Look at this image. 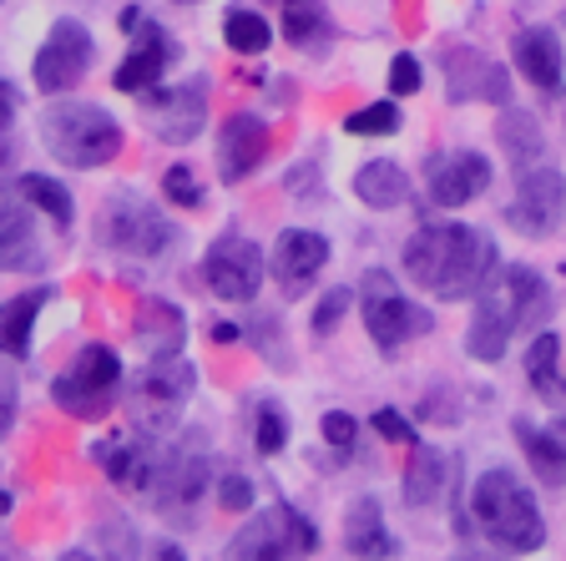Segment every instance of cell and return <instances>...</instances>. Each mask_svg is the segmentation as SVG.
<instances>
[{"mask_svg": "<svg viewBox=\"0 0 566 561\" xmlns=\"http://www.w3.org/2000/svg\"><path fill=\"white\" fill-rule=\"evenodd\" d=\"M405 273L436 299H475L501 263L495 243L471 222H424L405 243Z\"/></svg>", "mask_w": 566, "mask_h": 561, "instance_id": "1", "label": "cell"}, {"mask_svg": "<svg viewBox=\"0 0 566 561\" xmlns=\"http://www.w3.org/2000/svg\"><path fill=\"white\" fill-rule=\"evenodd\" d=\"M471 521H475V531H485L501 551H536L546 541L542 506H536V496H531L511 470H485V476L475 480Z\"/></svg>", "mask_w": 566, "mask_h": 561, "instance_id": "2", "label": "cell"}, {"mask_svg": "<svg viewBox=\"0 0 566 561\" xmlns=\"http://www.w3.org/2000/svg\"><path fill=\"white\" fill-rule=\"evenodd\" d=\"M41 142L61 167H106L122 153V122L92 102H56L41 117Z\"/></svg>", "mask_w": 566, "mask_h": 561, "instance_id": "3", "label": "cell"}, {"mask_svg": "<svg viewBox=\"0 0 566 561\" xmlns=\"http://www.w3.org/2000/svg\"><path fill=\"white\" fill-rule=\"evenodd\" d=\"M359 304H365L369 340H375L385 354H395L400 344H410V340H420V334L436 329V314L420 309V304H410V299L395 289V279H389L385 269L365 273V283H359Z\"/></svg>", "mask_w": 566, "mask_h": 561, "instance_id": "4", "label": "cell"}, {"mask_svg": "<svg viewBox=\"0 0 566 561\" xmlns=\"http://www.w3.org/2000/svg\"><path fill=\"white\" fill-rule=\"evenodd\" d=\"M117 385H122L117 350H112V344H86V350L76 354V364L51 385V399H56L66 415H76V420H102L106 409H112Z\"/></svg>", "mask_w": 566, "mask_h": 561, "instance_id": "5", "label": "cell"}, {"mask_svg": "<svg viewBox=\"0 0 566 561\" xmlns=\"http://www.w3.org/2000/svg\"><path fill=\"white\" fill-rule=\"evenodd\" d=\"M318 551V531L304 511L294 506H269L263 516H253L243 531L233 537L228 557H243V561H279V557H308Z\"/></svg>", "mask_w": 566, "mask_h": 561, "instance_id": "6", "label": "cell"}, {"mask_svg": "<svg viewBox=\"0 0 566 561\" xmlns=\"http://www.w3.org/2000/svg\"><path fill=\"white\" fill-rule=\"evenodd\" d=\"M172 233H177L172 222H167L157 208H147L142 198H132V193L112 198V208L96 218V238L127 258H157L167 243H172Z\"/></svg>", "mask_w": 566, "mask_h": 561, "instance_id": "7", "label": "cell"}, {"mask_svg": "<svg viewBox=\"0 0 566 561\" xmlns=\"http://www.w3.org/2000/svg\"><path fill=\"white\" fill-rule=\"evenodd\" d=\"M92 31H86L82 21H56L51 25V35H46V46L35 51V66H31V76H35V92H46V96H61V92H71V86L86 76V66H92Z\"/></svg>", "mask_w": 566, "mask_h": 561, "instance_id": "8", "label": "cell"}, {"mask_svg": "<svg viewBox=\"0 0 566 561\" xmlns=\"http://www.w3.org/2000/svg\"><path fill=\"white\" fill-rule=\"evenodd\" d=\"M562 218H566V173L542 163L526 167L516 187V202L506 208V222L526 238H546L562 228Z\"/></svg>", "mask_w": 566, "mask_h": 561, "instance_id": "9", "label": "cell"}, {"mask_svg": "<svg viewBox=\"0 0 566 561\" xmlns=\"http://www.w3.org/2000/svg\"><path fill=\"white\" fill-rule=\"evenodd\" d=\"M202 279L218 299H233V304H248L263 283V253L259 243H248L243 233H223L212 238L208 258H202Z\"/></svg>", "mask_w": 566, "mask_h": 561, "instance_id": "10", "label": "cell"}, {"mask_svg": "<svg viewBox=\"0 0 566 561\" xmlns=\"http://www.w3.org/2000/svg\"><path fill=\"white\" fill-rule=\"evenodd\" d=\"M192 385H198V370H192L188 360H177V354L153 360V370H142L137 395H132V405H137V425H147V430L172 425V409H182V399L192 395Z\"/></svg>", "mask_w": 566, "mask_h": 561, "instance_id": "11", "label": "cell"}, {"mask_svg": "<svg viewBox=\"0 0 566 561\" xmlns=\"http://www.w3.org/2000/svg\"><path fill=\"white\" fill-rule=\"evenodd\" d=\"M142 112L153 122L157 142H192L208 127V82H182L172 92H142Z\"/></svg>", "mask_w": 566, "mask_h": 561, "instance_id": "12", "label": "cell"}, {"mask_svg": "<svg viewBox=\"0 0 566 561\" xmlns=\"http://www.w3.org/2000/svg\"><path fill=\"white\" fill-rule=\"evenodd\" d=\"M424 187L440 208H465L471 198H481L491 187V157L475 153V147H455V153L430 157L424 167Z\"/></svg>", "mask_w": 566, "mask_h": 561, "instance_id": "13", "label": "cell"}, {"mask_svg": "<svg viewBox=\"0 0 566 561\" xmlns=\"http://www.w3.org/2000/svg\"><path fill=\"white\" fill-rule=\"evenodd\" d=\"M324 263H329V238L314 233V228H283L279 243H273L269 273L279 279V289L289 293V299H298V293L318 279Z\"/></svg>", "mask_w": 566, "mask_h": 561, "instance_id": "14", "label": "cell"}, {"mask_svg": "<svg viewBox=\"0 0 566 561\" xmlns=\"http://www.w3.org/2000/svg\"><path fill=\"white\" fill-rule=\"evenodd\" d=\"M446 76H450V102H495L511 106V76L501 61L475 56L471 46L465 51H446Z\"/></svg>", "mask_w": 566, "mask_h": 561, "instance_id": "15", "label": "cell"}, {"mask_svg": "<svg viewBox=\"0 0 566 561\" xmlns=\"http://www.w3.org/2000/svg\"><path fill=\"white\" fill-rule=\"evenodd\" d=\"M263 153H269V127H263V117L238 112V117H228L223 132H218V177H223V183H243V177L263 163Z\"/></svg>", "mask_w": 566, "mask_h": 561, "instance_id": "16", "label": "cell"}, {"mask_svg": "<svg viewBox=\"0 0 566 561\" xmlns=\"http://www.w3.org/2000/svg\"><path fill=\"white\" fill-rule=\"evenodd\" d=\"M516 314H511L506 304V289L501 283H485L481 293H475V319H471V334H465V350L475 354V360H501L511 344V334H516Z\"/></svg>", "mask_w": 566, "mask_h": 561, "instance_id": "17", "label": "cell"}, {"mask_svg": "<svg viewBox=\"0 0 566 561\" xmlns=\"http://www.w3.org/2000/svg\"><path fill=\"white\" fill-rule=\"evenodd\" d=\"M167 61H172V41H167V31H163V25H153V21H142L137 41H132L127 61L117 66V76H112V82H117V92L142 96V92H153V86L163 82Z\"/></svg>", "mask_w": 566, "mask_h": 561, "instance_id": "18", "label": "cell"}, {"mask_svg": "<svg viewBox=\"0 0 566 561\" xmlns=\"http://www.w3.org/2000/svg\"><path fill=\"white\" fill-rule=\"evenodd\" d=\"M0 269H41V248L31 238V202L21 187L0 183Z\"/></svg>", "mask_w": 566, "mask_h": 561, "instance_id": "19", "label": "cell"}, {"mask_svg": "<svg viewBox=\"0 0 566 561\" xmlns=\"http://www.w3.org/2000/svg\"><path fill=\"white\" fill-rule=\"evenodd\" d=\"M202 486H208V460L202 456H182V450H172V456L157 460L153 470V486H147V496H153V506H163V511H172V506H192L202 496Z\"/></svg>", "mask_w": 566, "mask_h": 561, "instance_id": "20", "label": "cell"}, {"mask_svg": "<svg viewBox=\"0 0 566 561\" xmlns=\"http://www.w3.org/2000/svg\"><path fill=\"white\" fill-rule=\"evenodd\" d=\"M92 460L106 470V476L117 480V486H132V491H147L153 486V470H157V450H147L142 440L132 435H106V440L92 445Z\"/></svg>", "mask_w": 566, "mask_h": 561, "instance_id": "21", "label": "cell"}, {"mask_svg": "<svg viewBox=\"0 0 566 561\" xmlns=\"http://www.w3.org/2000/svg\"><path fill=\"white\" fill-rule=\"evenodd\" d=\"M516 66L526 71V82L542 96H562V41L546 25H526L516 35Z\"/></svg>", "mask_w": 566, "mask_h": 561, "instance_id": "22", "label": "cell"}, {"mask_svg": "<svg viewBox=\"0 0 566 561\" xmlns=\"http://www.w3.org/2000/svg\"><path fill=\"white\" fill-rule=\"evenodd\" d=\"M182 334H188L182 309L163 304V299H142V304H137V344L153 354V360L182 354Z\"/></svg>", "mask_w": 566, "mask_h": 561, "instance_id": "23", "label": "cell"}, {"mask_svg": "<svg viewBox=\"0 0 566 561\" xmlns=\"http://www.w3.org/2000/svg\"><path fill=\"white\" fill-rule=\"evenodd\" d=\"M495 137H501V147H506V163H516L521 173H526V167H536V163L546 157V132H542V122L531 117V112H521V106H501Z\"/></svg>", "mask_w": 566, "mask_h": 561, "instance_id": "24", "label": "cell"}, {"mask_svg": "<svg viewBox=\"0 0 566 561\" xmlns=\"http://www.w3.org/2000/svg\"><path fill=\"white\" fill-rule=\"evenodd\" d=\"M446 476H450V456L436 445H410V466H405V501L410 506H436L446 496Z\"/></svg>", "mask_w": 566, "mask_h": 561, "instance_id": "25", "label": "cell"}, {"mask_svg": "<svg viewBox=\"0 0 566 561\" xmlns=\"http://www.w3.org/2000/svg\"><path fill=\"white\" fill-rule=\"evenodd\" d=\"M41 309H46V289H25L0 304V354H11V360L31 354V329Z\"/></svg>", "mask_w": 566, "mask_h": 561, "instance_id": "26", "label": "cell"}, {"mask_svg": "<svg viewBox=\"0 0 566 561\" xmlns=\"http://www.w3.org/2000/svg\"><path fill=\"white\" fill-rule=\"evenodd\" d=\"M495 283L506 289V304L511 314H516V324H542L546 309H552V299H546V279L536 269H526V263H511V269L495 273Z\"/></svg>", "mask_w": 566, "mask_h": 561, "instance_id": "27", "label": "cell"}, {"mask_svg": "<svg viewBox=\"0 0 566 561\" xmlns=\"http://www.w3.org/2000/svg\"><path fill=\"white\" fill-rule=\"evenodd\" d=\"M516 440H521V450H526V460H531V470H536L542 486H566V440L562 435L516 420Z\"/></svg>", "mask_w": 566, "mask_h": 561, "instance_id": "28", "label": "cell"}, {"mask_svg": "<svg viewBox=\"0 0 566 561\" xmlns=\"http://www.w3.org/2000/svg\"><path fill=\"white\" fill-rule=\"evenodd\" d=\"M354 193H359V202L389 212V208H400V202L410 198V177H405L400 163H365L359 173H354Z\"/></svg>", "mask_w": 566, "mask_h": 561, "instance_id": "29", "label": "cell"}, {"mask_svg": "<svg viewBox=\"0 0 566 561\" xmlns=\"http://www.w3.org/2000/svg\"><path fill=\"white\" fill-rule=\"evenodd\" d=\"M344 551H349V557H389V551H395V541L385 537V516H379L375 501L349 506V516H344Z\"/></svg>", "mask_w": 566, "mask_h": 561, "instance_id": "30", "label": "cell"}, {"mask_svg": "<svg viewBox=\"0 0 566 561\" xmlns=\"http://www.w3.org/2000/svg\"><path fill=\"white\" fill-rule=\"evenodd\" d=\"M21 198L31 202V208H41L46 218H56L61 228H71V193L56 183V177H41V173H21Z\"/></svg>", "mask_w": 566, "mask_h": 561, "instance_id": "31", "label": "cell"}, {"mask_svg": "<svg viewBox=\"0 0 566 561\" xmlns=\"http://www.w3.org/2000/svg\"><path fill=\"white\" fill-rule=\"evenodd\" d=\"M223 35H228V46H233L238 56H259V51H269V41H273L269 21H263L259 11H228Z\"/></svg>", "mask_w": 566, "mask_h": 561, "instance_id": "32", "label": "cell"}, {"mask_svg": "<svg viewBox=\"0 0 566 561\" xmlns=\"http://www.w3.org/2000/svg\"><path fill=\"white\" fill-rule=\"evenodd\" d=\"M556 354H562V340H556L552 329H542L526 350V380L536 395H552L556 389Z\"/></svg>", "mask_w": 566, "mask_h": 561, "instance_id": "33", "label": "cell"}, {"mask_svg": "<svg viewBox=\"0 0 566 561\" xmlns=\"http://www.w3.org/2000/svg\"><path fill=\"white\" fill-rule=\"evenodd\" d=\"M344 132H354V137H389V132H400V106H395V102L359 106V112H349V117H344Z\"/></svg>", "mask_w": 566, "mask_h": 561, "instance_id": "34", "label": "cell"}, {"mask_svg": "<svg viewBox=\"0 0 566 561\" xmlns=\"http://www.w3.org/2000/svg\"><path fill=\"white\" fill-rule=\"evenodd\" d=\"M163 193H167V202H177V208H202V183H198V173H192L188 163H172L163 173Z\"/></svg>", "mask_w": 566, "mask_h": 561, "instance_id": "35", "label": "cell"}, {"mask_svg": "<svg viewBox=\"0 0 566 561\" xmlns=\"http://www.w3.org/2000/svg\"><path fill=\"white\" fill-rule=\"evenodd\" d=\"M253 445H259V456H279L283 445H289V420H283L279 405L259 409V420H253Z\"/></svg>", "mask_w": 566, "mask_h": 561, "instance_id": "36", "label": "cell"}, {"mask_svg": "<svg viewBox=\"0 0 566 561\" xmlns=\"http://www.w3.org/2000/svg\"><path fill=\"white\" fill-rule=\"evenodd\" d=\"M349 304H354V289H344V283L324 289V299H318V309H314V334H318V340L339 329V319L349 314Z\"/></svg>", "mask_w": 566, "mask_h": 561, "instance_id": "37", "label": "cell"}, {"mask_svg": "<svg viewBox=\"0 0 566 561\" xmlns=\"http://www.w3.org/2000/svg\"><path fill=\"white\" fill-rule=\"evenodd\" d=\"M283 31H289V41H294V46H308V41L324 31V15H318V6H308V0H294V6H289V15H283Z\"/></svg>", "mask_w": 566, "mask_h": 561, "instance_id": "38", "label": "cell"}, {"mask_svg": "<svg viewBox=\"0 0 566 561\" xmlns=\"http://www.w3.org/2000/svg\"><path fill=\"white\" fill-rule=\"evenodd\" d=\"M389 92H395V96H415V92H420V61H415L410 51H400V56L389 61Z\"/></svg>", "mask_w": 566, "mask_h": 561, "instance_id": "39", "label": "cell"}, {"mask_svg": "<svg viewBox=\"0 0 566 561\" xmlns=\"http://www.w3.org/2000/svg\"><path fill=\"white\" fill-rule=\"evenodd\" d=\"M318 430H324V440L334 445V450H354V415H344V409H329L324 420H318Z\"/></svg>", "mask_w": 566, "mask_h": 561, "instance_id": "40", "label": "cell"}, {"mask_svg": "<svg viewBox=\"0 0 566 561\" xmlns=\"http://www.w3.org/2000/svg\"><path fill=\"white\" fill-rule=\"evenodd\" d=\"M218 506H223V511H248V506H253V480L248 476H223L218 480Z\"/></svg>", "mask_w": 566, "mask_h": 561, "instance_id": "41", "label": "cell"}, {"mask_svg": "<svg viewBox=\"0 0 566 561\" xmlns=\"http://www.w3.org/2000/svg\"><path fill=\"white\" fill-rule=\"evenodd\" d=\"M369 425H375L385 440H395V445H415V425L405 420L400 409H375V420H369Z\"/></svg>", "mask_w": 566, "mask_h": 561, "instance_id": "42", "label": "cell"}, {"mask_svg": "<svg viewBox=\"0 0 566 561\" xmlns=\"http://www.w3.org/2000/svg\"><path fill=\"white\" fill-rule=\"evenodd\" d=\"M11 425H15V399H11V385H0V440H6Z\"/></svg>", "mask_w": 566, "mask_h": 561, "instance_id": "43", "label": "cell"}, {"mask_svg": "<svg viewBox=\"0 0 566 561\" xmlns=\"http://www.w3.org/2000/svg\"><path fill=\"white\" fill-rule=\"evenodd\" d=\"M11 117H15V96H11V82L0 76V132L11 127Z\"/></svg>", "mask_w": 566, "mask_h": 561, "instance_id": "44", "label": "cell"}, {"mask_svg": "<svg viewBox=\"0 0 566 561\" xmlns=\"http://www.w3.org/2000/svg\"><path fill=\"white\" fill-rule=\"evenodd\" d=\"M238 340V324H223V319H218V324H212V344H233Z\"/></svg>", "mask_w": 566, "mask_h": 561, "instance_id": "45", "label": "cell"}, {"mask_svg": "<svg viewBox=\"0 0 566 561\" xmlns=\"http://www.w3.org/2000/svg\"><path fill=\"white\" fill-rule=\"evenodd\" d=\"M0 516H11V491H0Z\"/></svg>", "mask_w": 566, "mask_h": 561, "instance_id": "46", "label": "cell"}, {"mask_svg": "<svg viewBox=\"0 0 566 561\" xmlns=\"http://www.w3.org/2000/svg\"><path fill=\"white\" fill-rule=\"evenodd\" d=\"M556 435H562V440H566V420H562V425H556Z\"/></svg>", "mask_w": 566, "mask_h": 561, "instance_id": "47", "label": "cell"}, {"mask_svg": "<svg viewBox=\"0 0 566 561\" xmlns=\"http://www.w3.org/2000/svg\"><path fill=\"white\" fill-rule=\"evenodd\" d=\"M177 6H192V0H177Z\"/></svg>", "mask_w": 566, "mask_h": 561, "instance_id": "48", "label": "cell"}, {"mask_svg": "<svg viewBox=\"0 0 566 561\" xmlns=\"http://www.w3.org/2000/svg\"><path fill=\"white\" fill-rule=\"evenodd\" d=\"M289 6H294V0H289Z\"/></svg>", "mask_w": 566, "mask_h": 561, "instance_id": "49", "label": "cell"}]
</instances>
